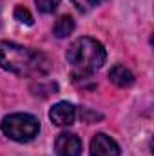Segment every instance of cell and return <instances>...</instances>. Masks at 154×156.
<instances>
[{
    "instance_id": "cell-1",
    "label": "cell",
    "mask_w": 154,
    "mask_h": 156,
    "mask_svg": "<svg viewBox=\"0 0 154 156\" xmlns=\"http://www.w3.org/2000/svg\"><path fill=\"white\" fill-rule=\"evenodd\" d=\"M0 67L18 76H40L49 71L51 62L40 51L13 42H0Z\"/></svg>"
},
{
    "instance_id": "cell-2",
    "label": "cell",
    "mask_w": 154,
    "mask_h": 156,
    "mask_svg": "<svg viewBox=\"0 0 154 156\" xmlns=\"http://www.w3.org/2000/svg\"><path fill=\"white\" fill-rule=\"evenodd\" d=\"M65 56L73 67V76L75 80H78V78H89L96 69H100L105 64L107 53L102 42L89 37H82L69 45Z\"/></svg>"
},
{
    "instance_id": "cell-3",
    "label": "cell",
    "mask_w": 154,
    "mask_h": 156,
    "mask_svg": "<svg viewBox=\"0 0 154 156\" xmlns=\"http://www.w3.org/2000/svg\"><path fill=\"white\" fill-rule=\"evenodd\" d=\"M2 131L15 142H29L40 131V122L33 115L15 113L2 120Z\"/></svg>"
},
{
    "instance_id": "cell-4",
    "label": "cell",
    "mask_w": 154,
    "mask_h": 156,
    "mask_svg": "<svg viewBox=\"0 0 154 156\" xmlns=\"http://www.w3.org/2000/svg\"><path fill=\"white\" fill-rule=\"evenodd\" d=\"M54 153L58 156H80L82 140L73 133H62L54 140Z\"/></svg>"
},
{
    "instance_id": "cell-5",
    "label": "cell",
    "mask_w": 154,
    "mask_h": 156,
    "mask_svg": "<svg viewBox=\"0 0 154 156\" xmlns=\"http://www.w3.org/2000/svg\"><path fill=\"white\" fill-rule=\"evenodd\" d=\"M49 118H51V122H53L54 125H58V127H67V125H71V123L75 122V118H76V109H75V105L69 104V102H58V104H54V105L51 107Z\"/></svg>"
},
{
    "instance_id": "cell-6",
    "label": "cell",
    "mask_w": 154,
    "mask_h": 156,
    "mask_svg": "<svg viewBox=\"0 0 154 156\" xmlns=\"http://www.w3.org/2000/svg\"><path fill=\"white\" fill-rule=\"evenodd\" d=\"M91 156H120V147L111 136L98 133L91 140Z\"/></svg>"
},
{
    "instance_id": "cell-7",
    "label": "cell",
    "mask_w": 154,
    "mask_h": 156,
    "mask_svg": "<svg viewBox=\"0 0 154 156\" xmlns=\"http://www.w3.org/2000/svg\"><path fill=\"white\" fill-rule=\"evenodd\" d=\"M109 80L118 87H131L134 83V75L121 64H116L109 71Z\"/></svg>"
},
{
    "instance_id": "cell-8",
    "label": "cell",
    "mask_w": 154,
    "mask_h": 156,
    "mask_svg": "<svg viewBox=\"0 0 154 156\" xmlns=\"http://www.w3.org/2000/svg\"><path fill=\"white\" fill-rule=\"evenodd\" d=\"M73 31H75V20H73L69 15L60 16V18L54 22V26H53V33H54V37H58V38H65V37H69Z\"/></svg>"
},
{
    "instance_id": "cell-9",
    "label": "cell",
    "mask_w": 154,
    "mask_h": 156,
    "mask_svg": "<svg viewBox=\"0 0 154 156\" xmlns=\"http://www.w3.org/2000/svg\"><path fill=\"white\" fill-rule=\"evenodd\" d=\"M71 2H73V5L76 7L78 11L87 13V11H91L94 7H98L100 4H103L105 0H71Z\"/></svg>"
},
{
    "instance_id": "cell-10",
    "label": "cell",
    "mask_w": 154,
    "mask_h": 156,
    "mask_svg": "<svg viewBox=\"0 0 154 156\" xmlns=\"http://www.w3.org/2000/svg\"><path fill=\"white\" fill-rule=\"evenodd\" d=\"M15 18L22 24H27V26H33V16L31 13L24 7V5H16L15 7Z\"/></svg>"
},
{
    "instance_id": "cell-11",
    "label": "cell",
    "mask_w": 154,
    "mask_h": 156,
    "mask_svg": "<svg viewBox=\"0 0 154 156\" xmlns=\"http://www.w3.org/2000/svg\"><path fill=\"white\" fill-rule=\"evenodd\" d=\"M35 2L42 13H53L60 4V0H35Z\"/></svg>"
}]
</instances>
